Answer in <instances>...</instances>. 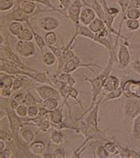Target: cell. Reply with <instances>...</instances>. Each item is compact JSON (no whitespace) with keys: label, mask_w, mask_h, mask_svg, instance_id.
Listing matches in <instances>:
<instances>
[{"label":"cell","mask_w":140,"mask_h":158,"mask_svg":"<svg viewBox=\"0 0 140 158\" xmlns=\"http://www.w3.org/2000/svg\"><path fill=\"white\" fill-rule=\"evenodd\" d=\"M117 62V54H109V59H108V61H107V64L105 66V69H102V72L98 75L95 78H89V77H86L84 78L83 81L84 82H88L90 85H91V103L90 105V108L89 109L83 114V115L81 116L84 117V115H86L89 111H91L92 108H94V106L96 105L97 103V100H98V96L100 95V94H102V87L104 85V82L105 80L107 78L108 76L111 75V71L113 69V63L114 62Z\"/></svg>","instance_id":"obj_1"},{"label":"cell","mask_w":140,"mask_h":158,"mask_svg":"<svg viewBox=\"0 0 140 158\" xmlns=\"http://www.w3.org/2000/svg\"><path fill=\"white\" fill-rule=\"evenodd\" d=\"M140 115V100L128 99L123 108L122 123H129Z\"/></svg>","instance_id":"obj_2"},{"label":"cell","mask_w":140,"mask_h":158,"mask_svg":"<svg viewBox=\"0 0 140 158\" xmlns=\"http://www.w3.org/2000/svg\"><path fill=\"white\" fill-rule=\"evenodd\" d=\"M2 107H4L3 105H1ZM6 111V116L8 118V122H9V128L11 132L14 135L15 138L17 137H20V131L21 130L25 127V124H24V121L23 119L20 117L19 115L16 114L15 110L12 109L10 108H5Z\"/></svg>","instance_id":"obj_3"},{"label":"cell","mask_w":140,"mask_h":158,"mask_svg":"<svg viewBox=\"0 0 140 158\" xmlns=\"http://www.w3.org/2000/svg\"><path fill=\"white\" fill-rule=\"evenodd\" d=\"M123 96L127 99L140 100V80L128 79L121 84Z\"/></svg>","instance_id":"obj_4"},{"label":"cell","mask_w":140,"mask_h":158,"mask_svg":"<svg viewBox=\"0 0 140 158\" xmlns=\"http://www.w3.org/2000/svg\"><path fill=\"white\" fill-rule=\"evenodd\" d=\"M84 6L91 7L89 4L85 2V0H74L71 6L68 10V19L74 23L75 27L80 25V15Z\"/></svg>","instance_id":"obj_5"},{"label":"cell","mask_w":140,"mask_h":158,"mask_svg":"<svg viewBox=\"0 0 140 158\" xmlns=\"http://www.w3.org/2000/svg\"><path fill=\"white\" fill-rule=\"evenodd\" d=\"M76 37L73 36V37L71 38L68 44L66 45V46H63V51H62V53L60 55V57L58 59V67H57V71L56 74H60L61 73L62 70H63V68L65 64L69 61L71 59L76 56L75 52L72 51V47L74 45V43L76 41Z\"/></svg>","instance_id":"obj_6"},{"label":"cell","mask_w":140,"mask_h":158,"mask_svg":"<svg viewBox=\"0 0 140 158\" xmlns=\"http://www.w3.org/2000/svg\"><path fill=\"white\" fill-rule=\"evenodd\" d=\"M129 43L126 39H123V41L120 44L119 52L117 55V65L118 69L122 70L125 69L131 61V55L129 50Z\"/></svg>","instance_id":"obj_7"},{"label":"cell","mask_w":140,"mask_h":158,"mask_svg":"<svg viewBox=\"0 0 140 158\" xmlns=\"http://www.w3.org/2000/svg\"><path fill=\"white\" fill-rule=\"evenodd\" d=\"M91 67H96L98 69H103L100 66H98V64H94V63H84L81 59L78 57L77 55H76L73 59H71L69 61H68L63 68V70L62 72L65 73H73L74 71H76L77 69L79 68H87V69H90V70L94 73V70L91 69Z\"/></svg>","instance_id":"obj_8"},{"label":"cell","mask_w":140,"mask_h":158,"mask_svg":"<svg viewBox=\"0 0 140 158\" xmlns=\"http://www.w3.org/2000/svg\"><path fill=\"white\" fill-rule=\"evenodd\" d=\"M16 53L21 57L30 58L35 55V45L32 41H21L18 40L15 47Z\"/></svg>","instance_id":"obj_9"},{"label":"cell","mask_w":140,"mask_h":158,"mask_svg":"<svg viewBox=\"0 0 140 158\" xmlns=\"http://www.w3.org/2000/svg\"><path fill=\"white\" fill-rule=\"evenodd\" d=\"M35 91H36V93L39 95V97L42 101L51 99V98H55L58 100L62 99L60 91L57 90L54 87L51 86V85H40V86L35 88Z\"/></svg>","instance_id":"obj_10"},{"label":"cell","mask_w":140,"mask_h":158,"mask_svg":"<svg viewBox=\"0 0 140 158\" xmlns=\"http://www.w3.org/2000/svg\"><path fill=\"white\" fill-rule=\"evenodd\" d=\"M37 25L43 30L49 32L55 31L60 27V22L53 16H42L38 19Z\"/></svg>","instance_id":"obj_11"},{"label":"cell","mask_w":140,"mask_h":158,"mask_svg":"<svg viewBox=\"0 0 140 158\" xmlns=\"http://www.w3.org/2000/svg\"><path fill=\"white\" fill-rule=\"evenodd\" d=\"M35 15H27L25 14L22 10L21 9V7L19 6V5L17 4V6L15 8H14L12 10V12L8 13L6 15V20H7L8 22H26V23H28L30 22V19L33 17Z\"/></svg>","instance_id":"obj_12"},{"label":"cell","mask_w":140,"mask_h":158,"mask_svg":"<svg viewBox=\"0 0 140 158\" xmlns=\"http://www.w3.org/2000/svg\"><path fill=\"white\" fill-rule=\"evenodd\" d=\"M1 53L2 54H5L6 59L8 60L9 61L16 62V63H21V62H22L21 60V59H20V57H19V54L18 53H15L14 51H13V49H12L8 38L6 39V43L1 45Z\"/></svg>","instance_id":"obj_13"},{"label":"cell","mask_w":140,"mask_h":158,"mask_svg":"<svg viewBox=\"0 0 140 158\" xmlns=\"http://www.w3.org/2000/svg\"><path fill=\"white\" fill-rule=\"evenodd\" d=\"M97 18L96 12L91 7L83 8L80 15V23L84 26H89Z\"/></svg>","instance_id":"obj_14"},{"label":"cell","mask_w":140,"mask_h":158,"mask_svg":"<svg viewBox=\"0 0 140 158\" xmlns=\"http://www.w3.org/2000/svg\"><path fill=\"white\" fill-rule=\"evenodd\" d=\"M120 79L116 77L115 76H108L107 78L105 79L104 82V85L102 87V94H106L109 92H112L113 90L117 89L120 87Z\"/></svg>","instance_id":"obj_15"},{"label":"cell","mask_w":140,"mask_h":158,"mask_svg":"<svg viewBox=\"0 0 140 158\" xmlns=\"http://www.w3.org/2000/svg\"><path fill=\"white\" fill-rule=\"evenodd\" d=\"M65 104L62 103L61 106L59 108L49 111V121L51 123V125H58L64 122V115H63V107Z\"/></svg>","instance_id":"obj_16"},{"label":"cell","mask_w":140,"mask_h":158,"mask_svg":"<svg viewBox=\"0 0 140 158\" xmlns=\"http://www.w3.org/2000/svg\"><path fill=\"white\" fill-rule=\"evenodd\" d=\"M116 145L119 149V157L121 158H140V152L129 148L128 147H123L115 139Z\"/></svg>","instance_id":"obj_17"},{"label":"cell","mask_w":140,"mask_h":158,"mask_svg":"<svg viewBox=\"0 0 140 158\" xmlns=\"http://www.w3.org/2000/svg\"><path fill=\"white\" fill-rule=\"evenodd\" d=\"M29 151L31 154L35 156H41L46 152V145L43 141L34 140L31 144H29Z\"/></svg>","instance_id":"obj_18"},{"label":"cell","mask_w":140,"mask_h":158,"mask_svg":"<svg viewBox=\"0 0 140 158\" xmlns=\"http://www.w3.org/2000/svg\"><path fill=\"white\" fill-rule=\"evenodd\" d=\"M18 5L21 9L27 15H35L36 4L35 2L28 1V0H19Z\"/></svg>","instance_id":"obj_19"},{"label":"cell","mask_w":140,"mask_h":158,"mask_svg":"<svg viewBox=\"0 0 140 158\" xmlns=\"http://www.w3.org/2000/svg\"><path fill=\"white\" fill-rule=\"evenodd\" d=\"M14 78L15 76L5 74L1 72V77H0V89L1 88H6V89H12L14 85Z\"/></svg>","instance_id":"obj_20"},{"label":"cell","mask_w":140,"mask_h":158,"mask_svg":"<svg viewBox=\"0 0 140 158\" xmlns=\"http://www.w3.org/2000/svg\"><path fill=\"white\" fill-rule=\"evenodd\" d=\"M122 95H123L122 89H121V86H120L117 89L112 91V92H109V93L103 94V96H102V103H105L106 101L120 99Z\"/></svg>","instance_id":"obj_21"},{"label":"cell","mask_w":140,"mask_h":158,"mask_svg":"<svg viewBox=\"0 0 140 158\" xmlns=\"http://www.w3.org/2000/svg\"><path fill=\"white\" fill-rule=\"evenodd\" d=\"M50 142L53 143L57 146H60L64 143L65 141V137L64 134L61 132L60 130L54 129L50 134Z\"/></svg>","instance_id":"obj_22"},{"label":"cell","mask_w":140,"mask_h":158,"mask_svg":"<svg viewBox=\"0 0 140 158\" xmlns=\"http://www.w3.org/2000/svg\"><path fill=\"white\" fill-rule=\"evenodd\" d=\"M54 75L59 78L60 81H61L62 83L68 85H69V86H74V85H76V79L74 78V77L71 76V74H69V73L61 72V73H60V74H56V73H55Z\"/></svg>","instance_id":"obj_23"},{"label":"cell","mask_w":140,"mask_h":158,"mask_svg":"<svg viewBox=\"0 0 140 158\" xmlns=\"http://www.w3.org/2000/svg\"><path fill=\"white\" fill-rule=\"evenodd\" d=\"M57 60H58V58L51 50L44 52V53H43L42 61L45 66L51 67V66L55 64V62H56Z\"/></svg>","instance_id":"obj_24"},{"label":"cell","mask_w":140,"mask_h":158,"mask_svg":"<svg viewBox=\"0 0 140 158\" xmlns=\"http://www.w3.org/2000/svg\"><path fill=\"white\" fill-rule=\"evenodd\" d=\"M28 25V27L31 29L32 32H33V35H34V39H35V43L36 44V45L38 46V48L40 49V52L43 53V48L45 46H47V44L45 43V40H44V37H43L41 35H39L38 33H36L35 31L34 28L32 27V25L30 24V22L27 23Z\"/></svg>","instance_id":"obj_25"},{"label":"cell","mask_w":140,"mask_h":158,"mask_svg":"<svg viewBox=\"0 0 140 158\" xmlns=\"http://www.w3.org/2000/svg\"><path fill=\"white\" fill-rule=\"evenodd\" d=\"M25 29L24 26L22 25V23L20 22H10L9 26H8V31L11 35L14 36H19V34L21 33L23 29Z\"/></svg>","instance_id":"obj_26"},{"label":"cell","mask_w":140,"mask_h":158,"mask_svg":"<svg viewBox=\"0 0 140 158\" xmlns=\"http://www.w3.org/2000/svg\"><path fill=\"white\" fill-rule=\"evenodd\" d=\"M35 133L30 129H21L20 131V136L23 141L29 145L35 140Z\"/></svg>","instance_id":"obj_27"},{"label":"cell","mask_w":140,"mask_h":158,"mask_svg":"<svg viewBox=\"0 0 140 158\" xmlns=\"http://www.w3.org/2000/svg\"><path fill=\"white\" fill-rule=\"evenodd\" d=\"M88 27H89V29H91L92 32H94V33L97 34L100 30H102L104 28H105L106 26H105V22H103L101 19H99V18L97 17Z\"/></svg>","instance_id":"obj_28"},{"label":"cell","mask_w":140,"mask_h":158,"mask_svg":"<svg viewBox=\"0 0 140 158\" xmlns=\"http://www.w3.org/2000/svg\"><path fill=\"white\" fill-rule=\"evenodd\" d=\"M42 106L49 111L54 110V109H56L60 107V100L55 99V98H51V99L44 100V101H43Z\"/></svg>","instance_id":"obj_29"},{"label":"cell","mask_w":140,"mask_h":158,"mask_svg":"<svg viewBox=\"0 0 140 158\" xmlns=\"http://www.w3.org/2000/svg\"><path fill=\"white\" fill-rule=\"evenodd\" d=\"M131 134L135 139L139 140L140 139V115L137 116L133 120V125H132V131Z\"/></svg>","instance_id":"obj_30"},{"label":"cell","mask_w":140,"mask_h":158,"mask_svg":"<svg viewBox=\"0 0 140 158\" xmlns=\"http://www.w3.org/2000/svg\"><path fill=\"white\" fill-rule=\"evenodd\" d=\"M104 147L107 150V152L112 156H118L119 155V149H118V147L116 145L115 141H106L104 144Z\"/></svg>","instance_id":"obj_31"},{"label":"cell","mask_w":140,"mask_h":158,"mask_svg":"<svg viewBox=\"0 0 140 158\" xmlns=\"http://www.w3.org/2000/svg\"><path fill=\"white\" fill-rule=\"evenodd\" d=\"M25 104L30 107V106H39V105H42L43 101H38L36 100L35 97L33 96V94H31L29 91L26 92V101H25Z\"/></svg>","instance_id":"obj_32"},{"label":"cell","mask_w":140,"mask_h":158,"mask_svg":"<svg viewBox=\"0 0 140 158\" xmlns=\"http://www.w3.org/2000/svg\"><path fill=\"white\" fill-rule=\"evenodd\" d=\"M17 39L18 40H21V41H33L34 35H33L32 30L25 28L19 34V36H17Z\"/></svg>","instance_id":"obj_33"},{"label":"cell","mask_w":140,"mask_h":158,"mask_svg":"<svg viewBox=\"0 0 140 158\" xmlns=\"http://www.w3.org/2000/svg\"><path fill=\"white\" fill-rule=\"evenodd\" d=\"M35 3H38V4H40V5H43V6H46V7L50 8V10L51 11H52V12H58V13H60L61 15H64L67 18H68V15H66L65 13H64L63 10H61V9H58V8L54 7V6H52L51 5V1L50 0H35Z\"/></svg>","instance_id":"obj_34"},{"label":"cell","mask_w":140,"mask_h":158,"mask_svg":"<svg viewBox=\"0 0 140 158\" xmlns=\"http://www.w3.org/2000/svg\"><path fill=\"white\" fill-rule=\"evenodd\" d=\"M15 0H0V11L8 12L14 6Z\"/></svg>","instance_id":"obj_35"},{"label":"cell","mask_w":140,"mask_h":158,"mask_svg":"<svg viewBox=\"0 0 140 158\" xmlns=\"http://www.w3.org/2000/svg\"><path fill=\"white\" fill-rule=\"evenodd\" d=\"M24 77H23V76H19V77H15L14 82V85H13V92L16 93V92H19L21 88L24 85V83H25V79Z\"/></svg>","instance_id":"obj_36"},{"label":"cell","mask_w":140,"mask_h":158,"mask_svg":"<svg viewBox=\"0 0 140 158\" xmlns=\"http://www.w3.org/2000/svg\"><path fill=\"white\" fill-rule=\"evenodd\" d=\"M43 37H44V40H45L47 46L48 45H55L57 42V34L54 31L46 32Z\"/></svg>","instance_id":"obj_37"},{"label":"cell","mask_w":140,"mask_h":158,"mask_svg":"<svg viewBox=\"0 0 140 158\" xmlns=\"http://www.w3.org/2000/svg\"><path fill=\"white\" fill-rule=\"evenodd\" d=\"M140 9L130 8L126 13V20H139Z\"/></svg>","instance_id":"obj_38"},{"label":"cell","mask_w":140,"mask_h":158,"mask_svg":"<svg viewBox=\"0 0 140 158\" xmlns=\"http://www.w3.org/2000/svg\"><path fill=\"white\" fill-rule=\"evenodd\" d=\"M126 28L129 31H138L140 28L139 20H126Z\"/></svg>","instance_id":"obj_39"},{"label":"cell","mask_w":140,"mask_h":158,"mask_svg":"<svg viewBox=\"0 0 140 158\" xmlns=\"http://www.w3.org/2000/svg\"><path fill=\"white\" fill-rule=\"evenodd\" d=\"M94 156H95V157L98 158L111 157V155L105 149L104 145L103 146H98V147H97V148L95 150V153H94Z\"/></svg>","instance_id":"obj_40"},{"label":"cell","mask_w":140,"mask_h":158,"mask_svg":"<svg viewBox=\"0 0 140 158\" xmlns=\"http://www.w3.org/2000/svg\"><path fill=\"white\" fill-rule=\"evenodd\" d=\"M28 107L26 104H21V105H19V107L15 109V112L20 117L25 118L28 116Z\"/></svg>","instance_id":"obj_41"},{"label":"cell","mask_w":140,"mask_h":158,"mask_svg":"<svg viewBox=\"0 0 140 158\" xmlns=\"http://www.w3.org/2000/svg\"><path fill=\"white\" fill-rule=\"evenodd\" d=\"M51 127H52V125H51V123L50 122L49 120H43L41 123L36 127V128H38V131H37V132L36 133H38V132H46V131H48V130L51 128Z\"/></svg>","instance_id":"obj_42"},{"label":"cell","mask_w":140,"mask_h":158,"mask_svg":"<svg viewBox=\"0 0 140 158\" xmlns=\"http://www.w3.org/2000/svg\"><path fill=\"white\" fill-rule=\"evenodd\" d=\"M78 96H79V92H78V90L76 89L74 86L70 87L69 98H72V99H74L75 101H76V102L79 104V106H80V108H83V105H82L81 101L78 100Z\"/></svg>","instance_id":"obj_43"},{"label":"cell","mask_w":140,"mask_h":158,"mask_svg":"<svg viewBox=\"0 0 140 158\" xmlns=\"http://www.w3.org/2000/svg\"><path fill=\"white\" fill-rule=\"evenodd\" d=\"M14 135L11 132V133H8L6 131H4L3 130L0 131V139H3L5 140L6 142H11L14 139Z\"/></svg>","instance_id":"obj_44"},{"label":"cell","mask_w":140,"mask_h":158,"mask_svg":"<svg viewBox=\"0 0 140 158\" xmlns=\"http://www.w3.org/2000/svg\"><path fill=\"white\" fill-rule=\"evenodd\" d=\"M39 115V106H30L28 108V117L34 118Z\"/></svg>","instance_id":"obj_45"},{"label":"cell","mask_w":140,"mask_h":158,"mask_svg":"<svg viewBox=\"0 0 140 158\" xmlns=\"http://www.w3.org/2000/svg\"><path fill=\"white\" fill-rule=\"evenodd\" d=\"M13 89H6V88H1L0 89V96L3 99H10L14 95Z\"/></svg>","instance_id":"obj_46"},{"label":"cell","mask_w":140,"mask_h":158,"mask_svg":"<svg viewBox=\"0 0 140 158\" xmlns=\"http://www.w3.org/2000/svg\"><path fill=\"white\" fill-rule=\"evenodd\" d=\"M14 99L16 101V102L21 105V104H25V101H26V93H17L14 96Z\"/></svg>","instance_id":"obj_47"},{"label":"cell","mask_w":140,"mask_h":158,"mask_svg":"<svg viewBox=\"0 0 140 158\" xmlns=\"http://www.w3.org/2000/svg\"><path fill=\"white\" fill-rule=\"evenodd\" d=\"M52 158H65L66 156V152L63 148H59L51 153Z\"/></svg>","instance_id":"obj_48"},{"label":"cell","mask_w":140,"mask_h":158,"mask_svg":"<svg viewBox=\"0 0 140 158\" xmlns=\"http://www.w3.org/2000/svg\"><path fill=\"white\" fill-rule=\"evenodd\" d=\"M47 47L56 55L58 59L60 57V55L62 53V51H63V46L59 47V46H56V45H48Z\"/></svg>","instance_id":"obj_49"},{"label":"cell","mask_w":140,"mask_h":158,"mask_svg":"<svg viewBox=\"0 0 140 158\" xmlns=\"http://www.w3.org/2000/svg\"><path fill=\"white\" fill-rule=\"evenodd\" d=\"M59 2L60 4V6L62 7V10L64 11V13L68 15V8H69L71 4H72L71 0H59Z\"/></svg>","instance_id":"obj_50"},{"label":"cell","mask_w":140,"mask_h":158,"mask_svg":"<svg viewBox=\"0 0 140 158\" xmlns=\"http://www.w3.org/2000/svg\"><path fill=\"white\" fill-rule=\"evenodd\" d=\"M130 66L134 71L140 76V60H135L132 63H130Z\"/></svg>","instance_id":"obj_51"},{"label":"cell","mask_w":140,"mask_h":158,"mask_svg":"<svg viewBox=\"0 0 140 158\" xmlns=\"http://www.w3.org/2000/svg\"><path fill=\"white\" fill-rule=\"evenodd\" d=\"M13 157V151L10 148H6L5 150L0 152V158Z\"/></svg>","instance_id":"obj_52"},{"label":"cell","mask_w":140,"mask_h":158,"mask_svg":"<svg viewBox=\"0 0 140 158\" xmlns=\"http://www.w3.org/2000/svg\"><path fill=\"white\" fill-rule=\"evenodd\" d=\"M130 8H137V9H140V0H130V6H129V9H130Z\"/></svg>","instance_id":"obj_53"},{"label":"cell","mask_w":140,"mask_h":158,"mask_svg":"<svg viewBox=\"0 0 140 158\" xmlns=\"http://www.w3.org/2000/svg\"><path fill=\"white\" fill-rule=\"evenodd\" d=\"M6 141L3 140V139H0V152L6 149Z\"/></svg>","instance_id":"obj_54"},{"label":"cell","mask_w":140,"mask_h":158,"mask_svg":"<svg viewBox=\"0 0 140 158\" xmlns=\"http://www.w3.org/2000/svg\"><path fill=\"white\" fill-rule=\"evenodd\" d=\"M28 1H32V2H35V0H28Z\"/></svg>","instance_id":"obj_55"}]
</instances>
